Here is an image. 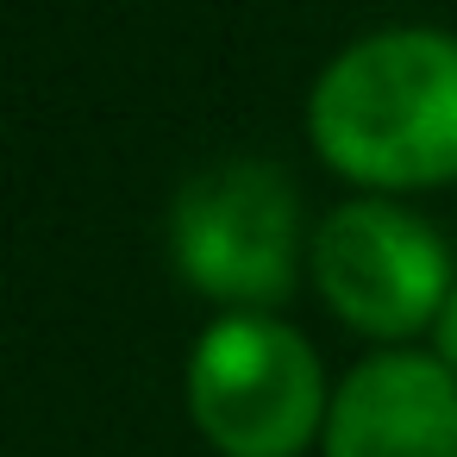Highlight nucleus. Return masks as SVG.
I'll use <instances>...</instances> for the list:
<instances>
[{"instance_id": "5", "label": "nucleus", "mask_w": 457, "mask_h": 457, "mask_svg": "<svg viewBox=\"0 0 457 457\" xmlns=\"http://www.w3.org/2000/svg\"><path fill=\"white\" fill-rule=\"evenodd\" d=\"M326 457H457V370L420 351L363 357L326 407Z\"/></svg>"}, {"instance_id": "2", "label": "nucleus", "mask_w": 457, "mask_h": 457, "mask_svg": "<svg viewBox=\"0 0 457 457\" xmlns=\"http://www.w3.org/2000/svg\"><path fill=\"white\" fill-rule=\"evenodd\" d=\"M188 413L220 457H301L326 420L320 357L270 313H226L195 338Z\"/></svg>"}, {"instance_id": "3", "label": "nucleus", "mask_w": 457, "mask_h": 457, "mask_svg": "<svg viewBox=\"0 0 457 457\" xmlns=\"http://www.w3.org/2000/svg\"><path fill=\"white\" fill-rule=\"evenodd\" d=\"M170 245L176 270L226 301V307H276L295 288V257H301V213L295 188L270 163H220L201 170L170 213Z\"/></svg>"}, {"instance_id": "6", "label": "nucleus", "mask_w": 457, "mask_h": 457, "mask_svg": "<svg viewBox=\"0 0 457 457\" xmlns=\"http://www.w3.org/2000/svg\"><path fill=\"white\" fill-rule=\"evenodd\" d=\"M432 326H438V357L457 370V288H451V301H445V313H438Z\"/></svg>"}, {"instance_id": "1", "label": "nucleus", "mask_w": 457, "mask_h": 457, "mask_svg": "<svg viewBox=\"0 0 457 457\" xmlns=\"http://www.w3.org/2000/svg\"><path fill=\"white\" fill-rule=\"evenodd\" d=\"M320 157L370 188H438L457 176V38L376 32L326 63L307 107Z\"/></svg>"}, {"instance_id": "4", "label": "nucleus", "mask_w": 457, "mask_h": 457, "mask_svg": "<svg viewBox=\"0 0 457 457\" xmlns=\"http://www.w3.org/2000/svg\"><path fill=\"white\" fill-rule=\"evenodd\" d=\"M313 282L332 313L370 338H407L451 301V257L426 220L395 201H351L313 232Z\"/></svg>"}]
</instances>
